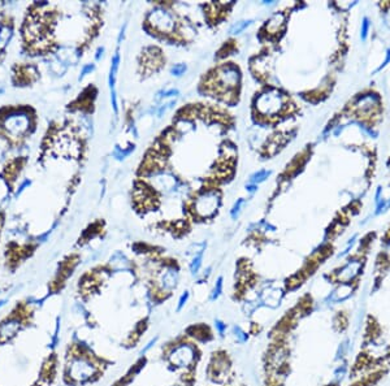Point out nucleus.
Listing matches in <instances>:
<instances>
[{"label":"nucleus","mask_w":390,"mask_h":386,"mask_svg":"<svg viewBox=\"0 0 390 386\" xmlns=\"http://www.w3.org/2000/svg\"><path fill=\"white\" fill-rule=\"evenodd\" d=\"M107 361L96 356L85 343H72L66 350L64 366V382L80 386L95 382L103 375Z\"/></svg>","instance_id":"obj_1"},{"label":"nucleus","mask_w":390,"mask_h":386,"mask_svg":"<svg viewBox=\"0 0 390 386\" xmlns=\"http://www.w3.org/2000/svg\"><path fill=\"white\" fill-rule=\"evenodd\" d=\"M34 308L29 302H20L0 321V347L12 343L20 333L34 324Z\"/></svg>","instance_id":"obj_2"},{"label":"nucleus","mask_w":390,"mask_h":386,"mask_svg":"<svg viewBox=\"0 0 390 386\" xmlns=\"http://www.w3.org/2000/svg\"><path fill=\"white\" fill-rule=\"evenodd\" d=\"M165 357L168 363L175 368L189 371L198 360V351L192 343L181 341L169 347Z\"/></svg>","instance_id":"obj_3"},{"label":"nucleus","mask_w":390,"mask_h":386,"mask_svg":"<svg viewBox=\"0 0 390 386\" xmlns=\"http://www.w3.org/2000/svg\"><path fill=\"white\" fill-rule=\"evenodd\" d=\"M285 98L276 90L264 92L256 100V109L264 117H273L285 108Z\"/></svg>","instance_id":"obj_4"},{"label":"nucleus","mask_w":390,"mask_h":386,"mask_svg":"<svg viewBox=\"0 0 390 386\" xmlns=\"http://www.w3.org/2000/svg\"><path fill=\"white\" fill-rule=\"evenodd\" d=\"M56 369H58V357H56V354H51L43 361V366L39 372V377L32 386H51L52 381L55 380Z\"/></svg>","instance_id":"obj_5"},{"label":"nucleus","mask_w":390,"mask_h":386,"mask_svg":"<svg viewBox=\"0 0 390 386\" xmlns=\"http://www.w3.org/2000/svg\"><path fill=\"white\" fill-rule=\"evenodd\" d=\"M379 109V98L373 94L361 96L355 104V111L359 117L372 118L373 114Z\"/></svg>","instance_id":"obj_6"},{"label":"nucleus","mask_w":390,"mask_h":386,"mask_svg":"<svg viewBox=\"0 0 390 386\" xmlns=\"http://www.w3.org/2000/svg\"><path fill=\"white\" fill-rule=\"evenodd\" d=\"M211 376L215 381L221 383H225L228 380V375H229V363H228V359L225 356H220V355H216L213 357V361L211 364Z\"/></svg>","instance_id":"obj_7"},{"label":"nucleus","mask_w":390,"mask_h":386,"mask_svg":"<svg viewBox=\"0 0 390 386\" xmlns=\"http://www.w3.org/2000/svg\"><path fill=\"white\" fill-rule=\"evenodd\" d=\"M217 197L213 192H206L202 198H199L198 202H197V212H198L201 216H210L215 212V209L217 208Z\"/></svg>","instance_id":"obj_8"},{"label":"nucleus","mask_w":390,"mask_h":386,"mask_svg":"<svg viewBox=\"0 0 390 386\" xmlns=\"http://www.w3.org/2000/svg\"><path fill=\"white\" fill-rule=\"evenodd\" d=\"M361 263L360 261H349L346 266L342 267L338 272L336 273L337 280L341 283H349L358 276L360 272Z\"/></svg>","instance_id":"obj_9"},{"label":"nucleus","mask_w":390,"mask_h":386,"mask_svg":"<svg viewBox=\"0 0 390 386\" xmlns=\"http://www.w3.org/2000/svg\"><path fill=\"white\" fill-rule=\"evenodd\" d=\"M28 128V118L25 116H12L7 123V129L12 134H21Z\"/></svg>","instance_id":"obj_10"},{"label":"nucleus","mask_w":390,"mask_h":386,"mask_svg":"<svg viewBox=\"0 0 390 386\" xmlns=\"http://www.w3.org/2000/svg\"><path fill=\"white\" fill-rule=\"evenodd\" d=\"M284 25H285V16L281 13H277L275 14L270 21H268L267 25H265V30H267L268 34L276 35L281 32L282 29H284Z\"/></svg>","instance_id":"obj_11"},{"label":"nucleus","mask_w":390,"mask_h":386,"mask_svg":"<svg viewBox=\"0 0 390 386\" xmlns=\"http://www.w3.org/2000/svg\"><path fill=\"white\" fill-rule=\"evenodd\" d=\"M189 333H191V337L197 338V340H201V341H206L207 338H210L211 333L210 330L206 328V326L203 325H198V326H192L191 329L189 330Z\"/></svg>","instance_id":"obj_12"},{"label":"nucleus","mask_w":390,"mask_h":386,"mask_svg":"<svg viewBox=\"0 0 390 386\" xmlns=\"http://www.w3.org/2000/svg\"><path fill=\"white\" fill-rule=\"evenodd\" d=\"M351 292H353V287H351V285H349V283H341V286H339L338 289L334 292V297H333V299L334 300H344L345 298H347L349 295L351 294Z\"/></svg>","instance_id":"obj_13"},{"label":"nucleus","mask_w":390,"mask_h":386,"mask_svg":"<svg viewBox=\"0 0 390 386\" xmlns=\"http://www.w3.org/2000/svg\"><path fill=\"white\" fill-rule=\"evenodd\" d=\"M12 38V30L9 26H2L0 28V51L6 49V46L8 44V42Z\"/></svg>","instance_id":"obj_14"},{"label":"nucleus","mask_w":390,"mask_h":386,"mask_svg":"<svg viewBox=\"0 0 390 386\" xmlns=\"http://www.w3.org/2000/svg\"><path fill=\"white\" fill-rule=\"evenodd\" d=\"M233 332H234V337L235 340H237V342H246L247 338H249V334H247L245 330H242L241 328H234L233 329Z\"/></svg>","instance_id":"obj_15"},{"label":"nucleus","mask_w":390,"mask_h":386,"mask_svg":"<svg viewBox=\"0 0 390 386\" xmlns=\"http://www.w3.org/2000/svg\"><path fill=\"white\" fill-rule=\"evenodd\" d=\"M221 292H223V278H218L217 282H216L215 287L212 290V294H211V300H216L218 297H220Z\"/></svg>","instance_id":"obj_16"},{"label":"nucleus","mask_w":390,"mask_h":386,"mask_svg":"<svg viewBox=\"0 0 390 386\" xmlns=\"http://www.w3.org/2000/svg\"><path fill=\"white\" fill-rule=\"evenodd\" d=\"M201 266H202V254L194 257V260H192L191 266H190V269H191L192 273H198Z\"/></svg>","instance_id":"obj_17"},{"label":"nucleus","mask_w":390,"mask_h":386,"mask_svg":"<svg viewBox=\"0 0 390 386\" xmlns=\"http://www.w3.org/2000/svg\"><path fill=\"white\" fill-rule=\"evenodd\" d=\"M187 300H189V293L185 292L184 294L181 295L180 299H178V304H177V309H178V311H181V309L184 308L185 304L187 303Z\"/></svg>","instance_id":"obj_18"},{"label":"nucleus","mask_w":390,"mask_h":386,"mask_svg":"<svg viewBox=\"0 0 390 386\" xmlns=\"http://www.w3.org/2000/svg\"><path fill=\"white\" fill-rule=\"evenodd\" d=\"M215 328H216V330H217L218 334L224 335L225 330H227V324L223 323L221 320H216L215 321Z\"/></svg>","instance_id":"obj_19"},{"label":"nucleus","mask_w":390,"mask_h":386,"mask_svg":"<svg viewBox=\"0 0 390 386\" xmlns=\"http://www.w3.org/2000/svg\"><path fill=\"white\" fill-rule=\"evenodd\" d=\"M156 341H158V338H154V340H151V341H150V342L147 343L146 346L143 347V350H142V354H146V352L149 351V350L151 349V347L154 346V345H155V343H156Z\"/></svg>","instance_id":"obj_20"},{"label":"nucleus","mask_w":390,"mask_h":386,"mask_svg":"<svg viewBox=\"0 0 390 386\" xmlns=\"http://www.w3.org/2000/svg\"><path fill=\"white\" fill-rule=\"evenodd\" d=\"M367 32H368V21L364 20V22H363V30H361V37L365 38V35H367Z\"/></svg>","instance_id":"obj_21"},{"label":"nucleus","mask_w":390,"mask_h":386,"mask_svg":"<svg viewBox=\"0 0 390 386\" xmlns=\"http://www.w3.org/2000/svg\"><path fill=\"white\" fill-rule=\"evenodd\" d=\"M182 70H185L184 65H178V66H176V68H173V73H176V75H181V73H182Z\"/></svg>","instance_id":"obj_22"},{"label":"nucleus","mask_w":390,"mask_h":386,"mask_svg":"<svg viewBox=\"0 0 390 386\" xmlns=\"http://www.w3.org/2000/svg\"><path fill=\"white\" fill-rule=\"evenodd\" d=\"M173 386H187V382H186V381H182V382H178V383H176V385H173Z\"/></svg>","instance_id":"obj_23"}]
</instances>
